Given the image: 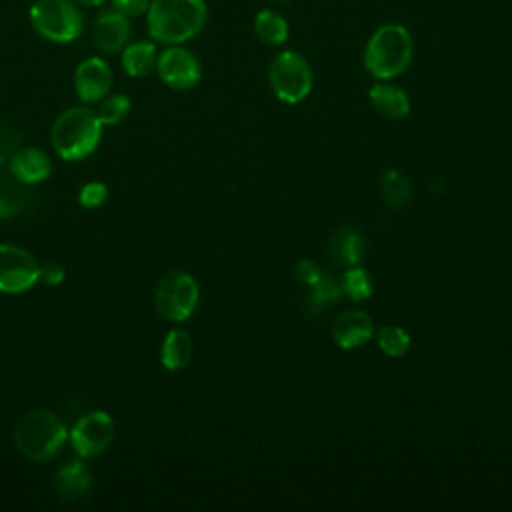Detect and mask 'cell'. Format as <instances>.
<instances>
[{
    "label": "cell",
    "instance_id": "cell-1",
    "mask_svg": "<svg viewBox=\"0 0 512 512\" xmlns=\"http://www.w3.org/2000/svg\"><path fill=\"white\" fill-rule=\"evenodd\" d=\"M208 18L204 0H150L146 10L148 32L156 42L182 44L196 36Z\"/></svg>",
    "mask_w": 512,
    "mask_h": 512
},
{
    "label": "cell",
    "instance_id": "cell-2",
    "mask_svg": "<svg viewBox=\"0 0 512 512\" xmlns=\"http://www.w3.org/2000/svg\"><path fill=\"white\" fill-rule=\"evenodd\" d=\"M14 444L32 462L54 458L68 438V428L60 416L48 410H28L14 424Z\"/></svg>",
    "mask_w": 512,
    "mask_h": 512
},
{
    "label": "cell",
    "instance_id": "cell-3",
    "mask_svg": "<svg viewBox=\"0 0 512 512\" xmlns=\"http://www.w3.org/2000/svg\"><path fill=\"white\" fill-rule=\"evenodd\" d=\"M414 42L402 24H384L372 32L364 48V68L378 80L400 76L412 62Z\"/></svg>",
    "mask_w": 512,
    "mask_h": 512
},
{
    "label": "cell",
    "instance_id": "cell-4",
    "mask_svg": "<svg viewBox=\"0 0 512 512\" xmlns=\"http://www.w3.org/2000/svg\"><path fill=\"white\" fill-rule=\"evenodd\" d=\"M102 138V122L90 108H68L52 124L50 140L54 152L64 160L90 156Z\"/></svg>",
    "mask_w": 512,
    "mask_h": 512
},
{
    "label": "cell",
    "instance_id": "cell-5",
    "mask_svg": "<svg viewBox=\"0 0 512 512\" xmlns=\"http://www.w3.org/2000/svg\"><path fill=\"white\" fill-rule=\"evenodd\" d=\"M268 80L278 100L298 104L310 94L314 76L308 60L300 52L284 50L270 62Z\"/></svg>",
    "mask_w": 512,
    "mask_h": 512
},
{
    "label": "cell",
    "instance_id": "cell-6",
    "mask_svg": "<svg viewBox=\"0 0 512 512\" xmlns=\"http://www.w3.org/2000/svg\"><path fill=\"white\" fill-rule=\"evenodd\" d=\"M30 22L50 42H72L82 32V16L72 0H36L30 8Z\"/></svg>",
    "mask_w": 512,
    "mask_h": 512
},
{
    "label": "cell",
    "instance_id": "cell-7",
    "mask_svg": "<svg viewBox=\"0 0 512 512\" xmlns=\"http://www.w3.org/2000/svg\"><path fill=\"white\" fill-rule=\"evenodd\" d=\"M198 298V282L184 270H172L156 286L154 308L168 322H184L196 310Z\"/></svg>",
    "mask_w": 512,
    "mask_h": 512
},
{
    "label": "cell",
    "instance_id": "cell-8",
    "mask_svg": "<svg viewBox=\"0 0 512 512\" xmlns=\"http://www.w3.org/2000/svg\"><path fill=\"white\" fill-rule=\"evenodd\" d=\"M68 436L80 458H96L114 440V420L104 410L86 412L74 422Z\"/></svg>",
    "mask_w": 512,
    "mask_h": 512
},
{
    "label": "cell",
    "instance_id": "cell-9",
    "mask_svg": "<svg viewBox=\"0 0 512 512\" xmlns=\"http://www.w3.org/2000/svg\"><path fill=\"white\" fill-rule=\"evenodd\" d=\"M38 262L14 244H0V292L22 294L38 282Z\"/></svg>",
    "mask_w": 512,
    "mask_h": 512
},
{
    "label": "cell",
    "instance_id": "cell-10",
    "mask_svg": "<svg viewBox=\"0 0 512 512\" xmlns=\"http://www.w3.org/2000/svg\"><path fill=\"white\" fill-rule=\"evenodd\" d=\"M156 70L164 84L174 90H188L198 84L202 76V68L198 58L178 44L164 50L156 60Z\"/></svg>",
    "mask_w": 512,
    "mask_h": 512
},
{
    "label": "cell",
    "instance_id": "cell-11",
    "mask_svg": "<svg viewBox=\"0 0 512 512\" xmlns=\"http://www.w3.org/2000/svg\"><path fill=\"white\" fill-rule=\"evenodd\" d=\"M112 88V70L102 58H86L76 66L74 90L82 102H98Z\"/></svg>",
    "mask_w": 512,
    "mask_h": 512
},
{
    "label": "cell",
    "instance_id": "cell-12",
    "mask_svg": "<svg viewBox=\"0 0 512 512\" xmlns=\"http://www.w3.org/2000/svg\"><path fill=\"white\" fill-rule=\"evenodd\" d=\"M374 332L372 318L362 310H346L332 324V338L342 350L364 346Z\"/></svg>",
    "mask_w": 512,
    "mask_h": 512
},
{
    "label": "cell",
    "instance_id": "cell-13",
    "mask_svg": "<svg viewBox=\"0 0 512 512\" xmlns=\"http://www.w3.org/2000/svg\"><path fill=\"white\" fill-rule=\"evenodd\" d=\"M130 40L128 16L114 10H104L94 24V42L104 52H118Z\"/></svg>",
    "mask_w": 512,
    "mask_h": 512
},
{
    "label": "cell",
    "instance_id": "cell-14",
    "mask_svg": "<svg viewBox=\"0 0 512 512\" xmlns=\"http://www.w3.org/2000/svg\"><path fill=\"white\" fill-rule=\"evenodd\" d=\"M8 166H10V174L28 186L46 180L52 172L50 158L44 154V150L34 148V146L18 148L10 156Z\"/></svg>",
    "mask_w": 512,
    "mask_h": 512
},
{
    "label": "cell",
    "instance_id": "cell-15",
    "mask_svg": "<svg viewBox=\"0 0 512 512\" xmlns=\"http://www.w3.org/2000/svg\"><path fill=\"white\" fill-rule=\"evenodd\" d=\"M88 490H90V472L80 458L68 460L64 466H60V470L54 476V492L58 494L60 500L78 502L88 494Z\"/></svg>",
    "mask_w": 512,
    "mask_h": 512
},
{
    "label": "cell",
    "instance_id": "cell-16",
    "mask_svg": "<svg viewBox=\"0 0 512 512\" xmlns=\"http://www.w3.org/2000/svg\"><path fill=\"white\" fill-rule=\"evenodd\" d=\"M368 98H370V104L374 106V110L388 120H400L410 114L408 94L394 84L378 82V84L370 86Z\"/></svg>",
    "mask_w": 512,
    "mask_h": 512
},
{
    "label": "cell",
    "instance_id": "cell-17",
    "mask_svg": "<svg viewBox=\"0 0 512 512\" xmlns=\"http://www.w3.org/2000/svg\"><path fill=\"white\" fill-rule=\"evenodd\" d=\"M192 358V338L186 330H170L160 348V362L166 370H182Z\"/></svg>",
    "mask_w": 512,
    "mask_h": 512
},
{
    "label": "cell",
    "instance_id": "cell-18",
    "mask_svg": "<svg viewBox=\"0 0 512 512\" xmlns=\"http://www.w3.org/2000/svg\"><path fill=\"white\" fill-rule=\"evenodd\" d=\"M28 184L20 182L16 176L8 174L0 178V220L14 218L26 210L30 202Z\"/></svg>",
    "mask_w": 512,
    "mask_h": 512
},
{
    "label": "cell",
    "instance_id": "cell-19",
    "mask_svg": "<svg viewBox=\"0 0 512 512\" xmlns=\"http://www.w3.org/2000/svg\"><path fill=\"white\" fill-rule=\"evenodd\" d=\"M254 34L266 46H280L288 38V22L274 10H260L254 18Z\"/></svg>",
    "mask_w": 512,
    "mask_h": 512
},
{
    "label": "cell",
    "instance_id": "cell-20",
    "mask_svg": "<svg viewBox=\"0 0 512 512\" xmlns=\"http://www.w3.org/2000/svg\"><path fill=\"white\" fill-rule=\"evenodd\" d=\"M156 60V46L152 42H134L124 46L122 68L134 78L146 76L156 66Z\"/></svg>",
    "mask_w": 512,
    "mask_h": 512
},
{
    "label": "cell",
    "instance_id": "cell-21",
    "mask_svg": "<svg viewBox=\"0 0 512 512\" xmlns=\"http://www.w3.org/2000/svg\"><path fill=\"white\" fill-rule=\"evenodd\" d=\"M382 192L388 204H392L394 208H402L406 202L412 200L414 186L402 172L388 168L382 174Z\"/></svg>",
    "mask_w": 512,
    "mask_h": 512
},
{
    "label": "cell",
    "instance_id": "cell-22",
    "mask_svg": "<svg viewBox=\"0 0 512 512\" xmlns=\"http://www.w3.org/2000/svg\"><path fill=\"white\" fill-rule=\"evenodd\" d=\"M332 254L338 258L340 264L356 266L364 256V242L352 230H340L338 236L332 240Z\"/></svg>",
    "mask_w": 512,
    "mask_h": 512
},
{
    "label": "cell",
    "instance_id": "cell-23",
    "mask_svg": "<svg viewBox=\"0 0 512 512\" xmlns=\"http://www.w3.org/2000/svg\"><path fill=\"white\" fill-rule=\"evenodd\" d=\"M378 346L380 350L390 356V358H400L408 352L410 348V336L406 330H402L400 326H392L386 324L378 330Z\"/></svg>",
    "mask_w": 512,
    "mask_h": 512
},
{
    "label": "cell",
    "instance_id": "cell-24",
    "mask_svg": "<svg viewBox=\"0 0 512 512\" xmlns=\"http://www.w3.org/2000/svg\"><path fill=\"white\" fill-rule=\"evenodd\" d=\"M130 112V100L124 94H112V96H104L100 100L98 106V118L102 122V126H114L118 122H122Z\"/></svg>",
    "mask_w": 512,
    "mask_h": 512
},
{
    "label": "cell",
    "instance_id": "cell-25",
    "mask_svg": "<svg viewBox=\"0 0 512 512\" xmlns=\"http://www.w3.org/2000/svg\"><path fill=\"white\" fill-rule=\"evenodd\" d=\"M342 292L348 294V298L360 302L366 300L372 294V280L364 268H350L344 274L342 280Z\"/></svg>",
    "mask_w": 512,
    "mask_h": 512
},
{
    "label": "cell",
    "instance_id": "cell-26",
    "mask_svg": "<svg viewBox=\"0 0 512 512\" xmlns=\"http://www.w3.org/2000/svg\"><path fill=\"white\" fill-rule=\"evenodd\" d=\"M340 292H342V284H338L332 276L322 272L320 278L310 286V300L314 304H322V302L338 298Z\"/></svg>",
    "mask_w": 512,
    "mask_h": 512
},
{
    "label": "cell",
    "instance_id": "cell-27",
    "mask_svg": "<svg viewBox=\"0 0 512 512\" xmlns=\"http://www.w3.org/2000/svg\"><path fill=\"white\" fill-rule=\"evenodd\" d=\"M106 198H108V188L102 182H88L80 188V194H78V202L88 210L102 206Z\"/></svg>",
    "mask_w": 512,
    "mask_h": 512
},
{
    "label": "cell",
    "instance_id": "cell-28",
    "mask_svg": "<svg viewBox=\"0 0 512 512\" xmlns=\"http://www.w3.org/2000/svg\"><path fill=\"white\" fill-rule=\"evenodd\" d=\"M22 136L16 128L0 122V166L10 160V156L20 148Z\"/></svg>",
    "mask_w": 512,
    "mask_h": 512
},
{
    "label": "cell",
    "instance_id": "cell-29",
    "mask_svg": "<svg viewBox=\"0 0 512 512\" xmlns=\"http://www.w3.org/2000/svg\"><path fill=\"white\" fill-rule=\"evenodd\" d=\"M64 278H66L64 266L54 262V260H48V262L38 266V280L48 284V286H58Z\"/></svg>",
    "mask_w": 512,
    "mask_h": 512
},
{
    "label": "cell",
    "instance_id": "cell-30",
    "mask_svg": "<svg viewBox=\"0 0 512 512\" xmlns=\"http://www.w3.org/2000/svg\"><path fill=\"white\" fill-rule=\"evenodd\" d=\"M322 270L312 262V260H300L294 268V276L298 282L306 284V286H312L318 278H320Z\"/></svg>",
    "mask_w": 512,
    "mask_h": 512
},
{
    "label": "cell",
    "instance_id": "cell-31",
    "mask_svg": "<svg viewBox=\"0 0 512 512\" xmlns=\"http://www.w3.org/2000/svg\"><path fill=\"white\" fill-rule=\"evenodd\" d=\"M112 4L124 16H140L148 10L150 0H112Z\"/></svg>",
    "mask_w": 512,
    "mask_h": 512
},
{
    "label": "cell",
    "instance_id": "cell-32",
    "mask_svg": "<svg viewBox=\"0 0 512 512\" xmlns=\"http://www.w3.org/2000/svg\"><path fill=\"white\" fill-rule=\"evenodd\" d=\"M74 4H82V6H100L104 0H72Z\"/></svg>",
    "mask_w": 512,
    "mask_h": 512
},
{
    "label": "cell",
    "instance_id": "cell-33",
    "mask_svg": "<svg viewBox=\"0 0 512 512\" xmlns=\"http://www.w3.org/2000/svg\"><path fill=\"white\" fill-rule=\"evenodd\" d=\"M274 2H284V0H274Z\"/></svg>",
    "mask_w": 512,
    "mask_h": 512
}]
</instances>
